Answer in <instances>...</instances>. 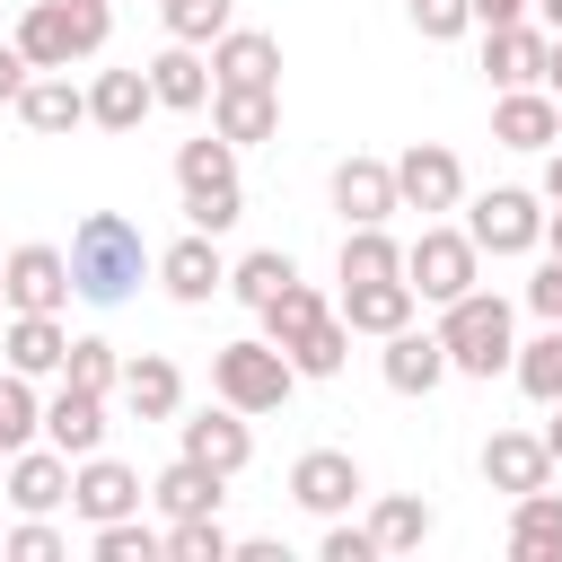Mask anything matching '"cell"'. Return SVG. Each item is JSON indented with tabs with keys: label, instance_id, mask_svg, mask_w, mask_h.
Returning a JSON list of instances; mask_svg holds the SVG:
<instances>
[{
	"label": "cell",
	"instance_id": "obj_1",
	"mask_svg": "<svg viewBox=\"0 0 562 562\" xmlns=\"http://www.w3.org/2000/svg\"><path fill=\"white\" fill-rule=\"evenodd\" d=\"M149 272H158V255H149V237H140L123 211H88V220L70 228V290H79L88 307H123Z\"/></svg>",
	"mask_w": 562,
	"mask_h": 562
},
{
	"label": "cell",
	"instance_id": "obj_2",
	"mask_svg": "<svg viewBox=\"0 0 562 562\" xmlns=\"http://www.w3.org/2000/svg\"><path fill=\"white\" fill-rule=\"evenodd\" d=\"M105 35H114V9H105V0H35L9 44H18L35 70H70V61L105 53Z\"/></svg>",
	"mask_w": 562,
	"mask_h": 562
},
{
	"label": "cell",
	"instance_id": "obj_3",
	"mask_svg": "<svg viewBox=\"0 0 562 562\" xmlns=\"http://www.w3.org/2000/svg\"><path fill=\"white\" fill-rule=\"evenodd\" d=\"M439 342H448V369H465V378H501V369L518 360L509 299H492V290H465V299H448V316H439Z\"/></svg>",
	"mask_w": 562,
	"mask_h": 562
},
{
	"label": "cell",
	"instance_id": "obj_4",
	"mask_svg": "<svg viewBox=\"0 0 562 562\" xmlns=\"http://www.w3.org/2000/svg\"><path fill=\"white\" fill-rule=\"evenodd\" d=\"M211 386H220V404H237V413H281L290 386H299V360H290L272 334H246V342H220V351H211Z\"/></svg>",
	"mask_w": 562,
	"mask_h": 562
},
{
	"label": "cell",
	"instance_id": "obj_5",
	"mask_svg": "<svg viewBox=\"0 0 562 562\" xmlns=\"http://www.w3.org/2000/svg\"><path fill=\"white\" fill-rule=\"evenodd\" d=\"M176 184H184V220L202 228V237H220V228H237L246 220V193H237V140H184L176 149Z\"/></svg>",
	"mask_w": 562,
	"mask_h": 562
},
{
	"label": "cell",
	"instance_id": "obj_6",
	"mask_svg": "<svg viewBox=\"0 0 562 562\" xmlns=\"http://www.w3.org/2000/svg\"><path fill=\"white\" fill-rule=\"evenodd\" d=\"M474 263H483V246H474L465 228H422V237L404 246V281H413V299H430V307L465 299V290H474Z\"/></svg>",
	"mask_w": 562,
	"mask_h": 562
},
{
	"label": "cell",
	"instance_id": "obj_7",
	"mask_svg": "<svg viewBox=\"0 0 562 562\" xmlns=\"http://www.w3.org/2000/svg\"><path fill=\"white\" fill-rule=\"evenodd\" d=\"M465 237H474L483 255H527V246H544V193L492 184V193L465 211Z\"/></svg>",
	"mask_w": 562,
	"mask_h": 562
},
{
	"label": "cell",
	"instance_id": "obj_8",
	"mask_svg": "<svg viewBox=\"0 0 562 562\" xmlns=\"http://www.w3.org/2000/svg\"><path fill=\"white\" fill-rule=\"evenodd\" d=\"M395 193H404V211H457V193H465V167H457V149H439V140H413V149L395 158Z\"/></svg>",
	"mask_w": 562,
	"mask_h": 562
},
{
	"label": "cell",
	"instance_id": "obj_9",
	"mask_svg": "<svg viewBox=\"0 0 562 562\" xmlns=\"http://www.w3.org/2000/svg\"><path fill=\"white\" fill-rule=\"evenodd\" d=\"M70 509H79L88 527L132 518V509H140V474L114 465V457H70Z\"/></svg>",
	"mask_w": 562,
	"mask_h": 562
},
{
	"label": "cell",
	"instance_id": "obj_10",
	"mask_svg": "<svg viewBox=\"0 0 562 562\" xmlns=\"http://www.w3.org/2000/svg\"><path fill=\"white\" fill-rule=\"evenodd\" d=\"M290 501L316 509V518H342V509L360 501V465H351L342 448H307V457L290 465Z\"/></svg>",
	"mask_w": 562,
	"mask_h": 562
},
{
	"label": "cell",
	"instance_id": "obj_11",
	"mask_svg": "<svg viewBox=\"0 0 562 562\" xmlns=\"http://www.w3.org/2000/svg\"><path fill=\"white\" fill-rule=\"evenodd\" d=\"M211 88H281V44L263 26H228L211 44Z\"/></svg>",
	"mask_w": 562,
	"mask_h": 562
},
{
	"label": "cell",
	"instance_id": "obj_12",
	"mask_svg": "<svg viewBox=\"0 0 562 562\" xmlns=\"http://www.w3.org/2000/svg\"><path fill=\"white\" fill-rule=\"evenodd\" d=\"M492 140H501V149H553V140H562V97H544V88H501Z\"/></svg>",
	"mask_w": 562,
	"mask_h": 562
},
{
	"label": "cell",
	"instance_id": "obj_13",
	"mask_svg": "<svg viewBox=\"0 0 562 562\" xmlns=\"http://www.w3.org/2000/svg\"><path fill=\"white\" fill-rule=\"evenodd\" d=\"M61 299H70V255L61 246H9V307L61 316Z\"/></svg>",
	"mask_w": 562,
	"mask_h": 562
},
{
	"label": "cell",
	"instance_id": "obj_14",
	"mask_svg": "<svg viewBox=\"0 0 562 562\" xmlns=\"http://www.w3.org/2000/svg\"><path fill=\"white\" fill-rule=\"evenodd\" d=\"M334 211H342L351 228H378L386 211H404L395 167H378V158H342V167H334Z\"/></svg>",
	"mask_w": 562,
	"mask_h": 562
},
{
	"label": "cell",
	"instance_id": "obj_15",
	"mask_svg": "<svg viewBox=\"0 0 562 562\" xmlns=\"http://www.w3.org/2000/svg\"><path fill=\"white\" fill-rule=\"evenodd\" d=\"M184 457H202L211 474H237V465L255 457V430H246V413H237V404H202V413L184 422Z\"/></svg>",
	"mask_w": 562,
	"mask_h": 562
},
{
	"label": "cell",
	"instance_id": "obj_16",
	"mask_svg": "<svg viewBox=\"0 0 562 562\" xmlns=\"http://www.w3.org/2000/svg\"><path fill=\"white\" fill-rule=\"evenodd\" d=\"M483 483L518 501V492L553 483V448H544V439H527V430H492V439H483Z\"/></svg>",
	"mask_w": 562,
	"mask_h": 562
},
{
	"label": "cell",
	"instance_id": "obj_17",
	"mask_svg": "<svg viewBox=\"0 0 562 562\" xmlns=\"http://www.w3.org/2000/svg\"><path fill=\"white\" fill-rule=\"evenodd\" d=\"M544 53H553V26H492V44H483V70H492V88H536L544 79Z\"/></svg>",
	"mask_w": 562,
	"mask_h": 562
},
{
	"label": "cell",
	"instance_id": "obj_18",
	"mask_svg": "<svg viewBox=\"0 0 562 562\" xmlns=\"http://www.w3.org/2000/svg\"><path fill=\"white\" fill-rule=\"evenodd\" d=\"M158 281H167V299H184V307H202L211 290H228V263H220V246L193 228V237H176L167 255H158Z\"/></svg>",
	"mask_w": 562,
	"mask_h": 562
},
{
	"label": "cell",
	"instance_id": "obj_19",
	"mask_svg": "<svg viewBox=\"0 0 562 562\" xmlns=\"http://www.w3.org/2000/svg\"><path fill=\"white\" fill-rule=\"evenodd\" d=\"M44 439H53L61 457H97V439H105V395L61 378V395L44 404Z\"/></svg>",
	"mask_w": 562,
	"mask_h": 562
},
{
	"label": "cell",
	"instance_id": "obj_20",
	"mask_svg": "<svg viewBox=\"0 0 562 562\" xmlns=\"http://www.w3.org/2000/svg\"><path fill=\"white\" fill-rule=\"evenodd\" d=\"M9 501H18L26 518L61 509V501H70V457H61V448H9Z\"/></svg>",
	"mask_w": 562,
	"mask_h": 562
},
{
	"label": "cell",
	"instance_id": "obj_21",
	"mask_svg": "<svg viewBox=\"0 0 562 562\" xmlns=\"http://www.w3.org/2000/svg\"><path fill=\"white\" fill-rule=\"evenodd\" d=\"M342 325L351 334H395V325H413V281L395 272V281H342Z\"/></svg>",
	"mask_w": 562,
	"mask_h": 562
},
{
	"label": "cell",
	"instance_id": "obj_22",
	"mask_svg": "<svg viewBox=\"0 0 562 562\" xmlns=\"http://www.w3.org/2000/svg\"><path fill=\"white\" fill-rule=\"evenodd\" d=\"M211 132L237 140V149L246 140H272L281 132V97L272 88H211Z\"/></svg>",
	"mask_w": 562,
	"mask_h": 562
},
{
	"label": "cell",
	"instance_id": "obj_23",
	"mask_svg": "<svg viewBox=\"0 0 562 562\" xmlns=\"http://www.w3.org/2000/svg\"><path fill=\"white\" fill-rule=\"evenodd\" d=\"M439 378H448V342L395 325V334H386V386H395V395H430Z\"/></svg>",
	"mask_w": 562,
	"mask_h": 562
},
{
	"label": "cell",
	"instance_id": "obj_24",
	"mask_svg": "<svg viewBox=\"0 0 562 562\" xmlns=\"http://www.w3.org/2000/svg\"><path fill=\"white\" fill-rule=\"evenodd\" d=\"M509 553L518 562H562V492H518V509H509Z\"/></svg>",
	"mask_w": 562,
	"mask_h": 562
},
{
	"label": "cell",
	"instance_id": "obj_25",
	"mask_svg": "<svg viewBox=\"0 0 562 562\" xmlns=\"http://www.w3.org/2000/svg\"><path fill=\"white\" fill-rule=\"evenodd\" d=\"M149 105H158L149 70H97V88H88V123H105V132H140Z\"/></svg>",
	"mask_w": 562,
	"mask_h": 562
},
{
	"label": "cell",
	"instance_id": "obj_26",
	"mask_svg": "<svg viewBox=\"0 0 562 562\" xmlns=\"http://www.w3.org/2000/svg\"><path fill=\"white\" fill-rule=\"evenodd\" d=\"M18 114H26V132H79L88 123V88H70L61 70H35L26 97H18Z\"/></svg>",
	"mask_w": 562,
	"mask_h": 562
},
{
	"label": "cell",
	"instance_id": "obj_27",
	"mask_svg": "<svg viewBox=\"0 0 562 562\" xmlns=\"http://www.w3.org/2000/svg\"><path fill=\"white\" fill-rule=\"evenodd\" d=\"M70 360V334H61V316H35V307H18L9 316V369H26V378H53Z\"/></svg>",
	"mask_w": 562,
	"mask_h": 562
},
{
	"label": "cell",
	"instance_id": "obj_28",
	"mask_svg": "<svg viewBox=\"0 0 562 562\" xmlns=\"http://www.w3.org/2000/svg\"><path fill=\"white\" fill-rule=\"evenodd\" d=\"M220 483H228V474H211L202 457H176V465L149 483V501H158L167 518H211V509H220Z\"/></svg>",
	"mask_w": 562,
	"mask_h": 562
},
{
	"label": "cell",
	"instance_id": "obj_29",
	"mask_svg": "<svg viewBox=\"0 0 562 562\" xmlns=\"http://www.w3.org/2000/svg\"><path fill=\"white\" fill-rule=\"evenodd\" d=\"M149 88H158V105L193 114V105L211 97V61H202V44H167V53L149 61Z\"/></svg>",
	"mask_w": 562,
	"mask_h": 562
},
{
	"label": "cell",
	"instance_id": "obj_30",
	"mask_svg": "<svg viewBox=\"0 0 562 562\" xmlns=\"http://www.w3.org/2000/svg\"><path fill=\"white\" fill-rule=\"evenodd\" d=\"M123 404H132L140 422H167V413L184 404V378H176V360H158V351L123 360Z\"/></svg>",
	"mask_w": 562,
	"mask_h": 562
},
{
	"label": "cell",
	"instance_id": "obj_31",
	"mask_svg": "<svg viewBox=\"0 0 562 562\" xmlns=\"http://www.w3.org/2000/svg\"><path fill=\"white\" fill-rule=\"evenodd\" d=\"M369 536H378V553H413V544L430 536V501H413V492H386V501L369 509Z\"/></svg>",
	"mask_w": 562,
	"mask_h": 562
},
{
	"label": "cell",
	"instance_id": "obj_32",
	"mask_svg": "<svg viewBox=\"0 0 562 562\" xmlns=\"http://www.w3.org/2000/svg\"><path fill=\"white\" fill-rule=\"evenodd\" d=\"M509 378H518V386H527L536 404H562V325H544L536 342H518Z\"/></svg>",
	"mask_w": 562,
	"mask_h": 562
},
{
	"label": "cell",
	"instance_id": "obj_33",
	"mask_svg": "<svg viewBox=\"0 0 562 562\" xmlns=\"http://www.w3.org/2000/svg\"><path fill=\"white\" fill-rule=\"evenodd\" d=\"M395 272H404V246L386 237V220L342 237V281H395Z\"/></svg>",
	"mask_w": 562,
	"mask_h": 562
},
{
	"label": "cell",
	"instance_id": "obj_34",
	"mask_svg": "<svg viewBox=\"0 0 562 562\" xmlns=\"http://www.w3.org/2000/svg\"><path fill=\"white\" fill-rule=\"evenodd\" d=\"M290 360H299V378H334V369L351 360V325H342V316L325 307V316H316V325H307V334L290 342Z\"/></svg>",
	"mask_w": 562,
	"mask_h": 562
},
{
	"label": "cell",
	"instance_id": "obj_35",
	"mask_svg": "<svg viewBox=\"0 0 562 562\" xmlns=\"http://www.w3.org/2000/svg\"><path fill=\"white\" fill-rule=\"evenodd\" d=\"M255 316H263V334H272V342H281V351H290V342H299V334H307V325H316V316H325V299H316V290H307V281H290V290H272V299H263V307H255Z\"/></svg>",
	"mask_w": 562,
	"mask_h": 562
},
{
	"label": "cell",
	"instance_id": "obj_36",
	"mask_svg": "<svg viewBox=\"0 0 562 562\" xmlns=\"http://www.w3.org/2000/svg\"><path fill=\"white\" fill-rule=\"evenodd\" d=\"M167 9V35L176 44H220L237 26V0H158Z\"/></svg>",
	"mask_w": 562,
	"mask_h": 562
},
{
	"label": "cell",
	"instance_id": "obj_37",
	"mask_svg": "<svg viewBox=\"0 0 562 562\" xmlns=\"http://www.w3.org/2000/svg\"><path fill=\"white\" fill-rule=\"evenodd\" d=\"M290 281H299V263H290L281 246H263V255H246V263H228V290H237L246 307H263V299H272V290H290Z\"/></svg>",
	"mask_w": 562,
	"mask_h": 562
},
{
	"label": "cell",
	"instance_id": "obj_38",
	"mask_svg": "<svg viewBox=\"0 0 562 562\" xmlns=\"http://www.w3.org/2000/svg\"><path fill=\"white\" fill-rule=\"evenodd\" d=\"M61 378L105 395V386H123V360H114V342H105V334H70V360H61Z\"/></svg>",
	"mask_w": 562,
	"mask_h": 562
},
{
	"label": "cell",
	"instance_id": "obj_39",
	"mask_svg": "<svg viewBox=\"0 0 562 562\" xmlns=\"http://www.w3.org/2000/svg\"><path fill=\"white\" fill-rule=\"evenodd\" d=\"M158 553H167V536L140 527V518H105L97 527V562H158Z\"/></svg>",
	"mask_w": 562,
	"mask_h": 562
},
{
	"label": "cell",
	"instance_id": "obj_40",
	"mask_svg": "<svg viewBox=\"0 0 562 562\" xmlns=\"http://www.w3.org/2000/svg\"><path fill=\"white\" fill-rule=\"evenodd\" d=\"M237 544H228V527L220 518H176L167 527V562H228Z\"/></svg>",
	"mask_w": 562,
	"mask_h": 562
},
{
	"label": "cell",
	"instance_id": "obj_41",
	"mask_svg": "<svg viewBox=\"0 0 562 562\" xmlns=\"http://www.w3.org/2000/svg\"><path fill=\"white\" fill-rule=\"evenodd\" d=\"M35 430H44V404H35L26 369H9V378H0V439H9V448H26Z\"/></svg>",
	"mask_w": 562,
	"mask_h": 562
},
{
	"label": "cell",
	"instance_id": "obj_42",
	"mask_svg": "<svg viewBox=\"0 0 562 562\" xmlns=\"http://www.w3.org/2000/svg\"><path fill=\"white\" fill-rule=\"evenodd\" d=\"M413 26H422L430 44H448V35L474 26V0H413Z\"/></svg>",
	"mask_w": 562,
	"mask_h": 562
},
{
	"label": "cell",
	"instance_id": "obj_43",
	"mask_svg": "<svg viewBox=\"0 0 562 562\" xmlns=\"http://www.w3.org/2000/svg\"><path fill=\"white\" fill-rule=\"evenodd\" d=\"M9 562H61V536H53L44 518H26V527L9 536Z\"/></svg>",
	"mask_w": 562,
	"mask_h": 562
},
{
	"label": "cell",
	"instance_id": "obj_44",
	"mask_svg": "<svg viewBox=\"0 0 562 562\" xmlns=\"http://www.w3.org/2000/svg\"><path fill=\"white\" fill-rule=\"evenodd\" d=\"M527 307H536L544 325H562V255H544V272L527 281Z\"/></svg>",
	"mask_w": 562,
	"mask_h": 562
},
{
	"label": "cell",
	"instance_id": "obj_45",
	"mask_svg": "<svg viewBox=\"0 0 562 562\" xmlns=\"http://www.w3.org/2000/svg\"><path fill=\"white\" fill-rule=\"evenodd\" d=\"M325 562H378V536L369 527H325Z\"/></svg>",
	"mask_w": 562,
	"mask_h": 562
},
{
	"label": "cell",
	"instance_id": "obj_46",
	"mask_svg": "<svg viewBox=\"0 0 562 562\" xmlns=\"http://www.w3.org/2000/svg\"><path fill=\"white\" fill-rule=\"evenodd\" d=\"M26 79H35V61H26L18 44H0V105H18V97H26Z\"/></svg>",
	"mask_w": 562,
	"mask_h": 562
},
{
	"label": "cell",
	"instance_id": "obj_47",
	"mask_svg": "<svg viewBox=\"0 0 562 562\" xmlns=\"http://www.w3.org/2000/svg\"><path fill=\"white\" fill-rule=\"evenodd\" d=\"M536 0H474V26H518Z\"/></svg>",
	"mask_w": 562,
	"mask_h": 562
},
{
	"label": "cell",
	"instance_id": "obj_48",
	"mask_svg": "<svg viewBox=\"0 0 562 562\" xmlns=\"http://www.w3.org/2000/svg\"><path fill=\"white\" fill-rule=\"evenodd\" d=\"M544 202H562V140H553V158H544Z\"/></svg>",
	"mask_w": 562,
	"mask_h": 562
},
{
	"label": "cell",
	"instance_id": "obj_49",
	"mask_svg": "<svg viewBox=\"0 0 562 562\" xmlns=\"http://www.w3.org/2000/svg\"><path fill=\"white\" fill-rule=\"evenodd\" d=\"M544 88L562 97V35H553V53H544Z\"/></svg>",
	"mask_w": 562,
	"mask_h": 562
},
{
	"label": "cell",
	"instance_id": "obj_50",
	"mask_svg": "<svg viewBox=\"0 0 562 562\" xmlns=\"http://www.w3.org/2000/svg\"><path fill=\"white\" fill-rule=\"evenodd\" d=\"M544 246H553V255H562V202H553V211H544Z\"/></svg>",
	"mask_w": 562,
	"mask_h": 562
},
{
	"label": "cell",
	"instance_id": "obj_51",
	"mask_svg": "<svg viewBox=\"0 0 562 562\" xmlns=\"http://www.w3.org/2000/svg\"><path fill=\"white\" fill-rule=\"evenodd\" d=\"M544 448H553V465H562V404H553V422H544Z\"/></svg>",
	"mask_w": 562,
	"mask_h": 562
},
{
	"label": "cell",
	"instance_id": "obj_52",
	"mask_svg": "<svg viewBox=\"0 0 562 562\" xmlns=\"http://www.w3.org/2000/svg\"><path fill=\"white\" fill-rule=\"evenodd\" d=\"M536 9H544V26H553V35H562V0H536Z\"/></svg>",
	"mask_w": 562,
	"mask_h": 562
},
{
	"label": "cell",
	"instance_id": "obj_53",
	"mask_svg": "<svg viewBox=\"0 0 562 562\" xmlns=\"http://www.w3.org/2000/svg\"><path fill=\"white\" fill-rule=\"evenodd\" d=\"M0 307H9V255H0Z\"/></svg>",
	"mask_w": 562,
	"mask_h": 562
},
{
	"label": "cell",
	"instance_id": "obj_54",
	"mask_svg": "<svg viewBox=\"0 0 562 562\" xmlns=\"http://www.w3.org/2000/svg\"><path fill=\"white\" fill-rule=\"evenodd\" d=\"M0 465H9V439H0Z\"/></svg>",
	"mask_w": 562,
	"mask_h": 562
}]
</instances>
